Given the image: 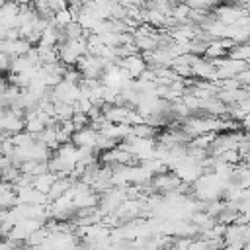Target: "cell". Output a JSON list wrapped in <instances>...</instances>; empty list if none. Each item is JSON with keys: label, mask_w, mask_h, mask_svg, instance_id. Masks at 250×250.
<instances>
[{"label": "cell", "mask_w": 250, "mask_h": 250, "mask_svg": "<svg viewBox=\"0 0 250 250\" xmlns=\"http://www.w3.org/2000/svg\"><path fill=\"white\" fill-rule=\"evenodd\" d=\"M119 64L123 66V70H125L131 78L141 76V74L145 72V68H146V61H145V57H143V55H137V53H131V55L123 57V59L119 61Z\"/></svg>", "instance_id": "cell-1"}, {"label": "cell", "mask_w": 250, "mask_h": 250, "mask_svg": "<svg viewBox=\"0 0 250 250\" xmlns=\"http://www.w3.org/2000/svg\"><path fill=\"white\" fill-rule=\"evenodd\" d=\"M25 127V119L21 117V115H18V113H14L10 107L4 111V115L0 117V129H2V133H6V135H14V133H18V131H21Z\"/></svg>", "instance_id": "cell-2"}, {"label": "cell", "mask_w": 250, "mask_h": 250, "mask_svg": "<svg viewBox=\"0 0 250 250\" xmlns=\"http://www.w3.org/2000/svg\"><path fill=\"white\" fill-rule=\"evenodd\" d=\"M18 203L16 197V188L12 182H4L0 180V209H10Z\"/></svg>", "instance_id": "cell-3"}, {"label": "cell", "mask_w": 250, "mask_h": 250, "mask_svg": "<svg viewBox=\"0 0 250 250\" xmlns=\"http://www.w3.org/2000/svg\"><path fill=\"white\" fill-rule=\"evenodd\" d=\"M59 176L55 174V172H51V170H45V172H41V174H35L33 176V182H31V186L33 188H37L39 191H43V193H47L49 189H51V186L55 184V180H57Z\"/></svg>", "instance_id": "cell-4"}, {"label": "cell", "mask_w": 250, "mask_h": 250, "mask_svg": "<svg viewBox=\"0 0 250 250\" xmlns=\"http://www.w3.org/2000/svg\"><path fill=\"white\" fill-rule=\"evenodd\" d=\"M2 72H4V70H2V68H0V76H2Z\"/></svg>", "instance_id": "cell-5"}]
</instances>
